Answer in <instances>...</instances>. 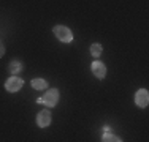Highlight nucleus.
<instances>
[{
	"instance_id": "1",
	"label": "nucleus",
	"mask_w": 149,
	"mask_h": 142,
	"mask_svg": "<svg viewBox=\"0 0 149 142\" xmlns=\"http://www.w3.org/2000/svg\"><path fill=\"white\" fill-rule=\"evenodd\" d=\"M52 32H54V35L57 37L59 41H62V43H72L73 41V33H72V30H70L68 27L56 26L54 28H52Z\"/></svg>"
},
{
	"instance_id": "2",
	"label": "nucleus",
	"mask_w": 149,
	"mask_h": 142,
	"mask_svg": "<svg viewBox=\"0 0 149 142\" xmlns=\"http://www.w3.org/2000/svg\"><path fill=\"white\" fill-rule=\"evenodd\" d=\"M59 101V90L57 88H51L49 92H46L45 97L41 98V103H43L45 106H48V108H54L56 104H57Z\"/></svg>"
},
{
	"instance_id": "3",
	"label": "nucleus",
	"mask_w": 149,
	"mask_h": 142,
	"mask_svg": "<svg viewBox=\"0 0 149 142\" xmlns=\"http://www.w3.org/2000/svg\"><path fill=\"white\" fill-rule=\"evenodd\" d=\"M22 85H24V81L21 79V77L11 76L10 79H6L5 88L8 92H11V93H15V92H17V90H21V88H22Z\"/></svg>"
},
{
	"instance_id": "4",
	"label": "nucleus",
	"mask_w": 149,
	"mask_h": 142,
	"mask_svg": "<svg viewBox=\"0 0 149 142\" xmlns=\"http://www.w3.org/2000/svg\"><path fill=\"white\" fill-rule=\"evenodd\" d=\"M51 122H52V117H51V112H49L48 109H43V111L38 112V115H37V125L40 126V128L49 126V125H51Z\"/></svg>"
},
{
	"instance_id": "5",
	"label": "nucleus",
	"mask_w": 149,
	"mask_h": 142,
	"mask_svg": "<svg viewBox=\"0 0 149 142\" xmlns=\"http://www.w3.org/2000/svg\"><path fill=\"white\" fill-rule=\"evenodd\" d=\"M135 103H136L138 108H146L149 103V93L146 88H140L135 95Z\"/></svg>"
},
{
	"instance_id": "6",
	"label": "nucleus",
	"mask_w": 149,
	"mask_h": 142,
	"mask_svg": "<svg viewBox=\"0 0 149 142\" xmlns=\"http://www.w3.org/2000/svg\"><path fill=\"white\" fill-rule=\"evenodd\" d=\"M91 68H92V73H94L95 77H98V79H105V76H106V66L102 62H98V60L92 62Z\"/></svg>"
},
{
	"instance_id": "7",
	"label": "nucleus",
	"mask_w": 149,
	"mask_h": 142,
	"mask_svg": "<svg viewBox=\"0 0 149 142\" xmlns=\"http://www.w3.org/2000/svg\"><path fill=\"white\" fill-rule=\"evenodd\" d=\"M32 87L35 90H45L48 87V82L45 79H41V77H35V79H32Z\"/></svg>"
},
{
	"instance_id": "8",
	"label": "nucleus",
	"mask_w": 149,
	"mask_h": 142,
	"mask_svg": "<svg viewBox=\"0 0 149 142\" xmlns=\"http://www.w3.org/2000/svg\"><path fill=\"white\" fill-rule=\"evenodd\" d=\"M8 70L11 71L13 74H16V73H19V71L22 70V63H21L19 60H11L10 65H8Z\"/></svg>"
},
{
	"instance_id": "9",
	"label": "nucleus",
	"mask_w": 149,
	"mask_h": 142,
	"mask_svg": "<svg viewBox=\"0 0 149 142\" xmlns=\"http://www.w3.org/2000/svg\"><path fill=\"white\" fill-rule=\"evenodd\" d=\"M102 52H103L102 44H92V46H91V54L94 55V57H100Z\"/></svg>"
},
{
	"instance_id": "10",
	"label": "nucleus",
	"mask_w": 149,
	"mask_h": 142,
	"mask_svg": "<svg viewBox=\"0 0 149 142\" xmlns=\"http://www.w3.org/2000/svg\"><path fill=\"white\" fill-rule=\"evenodd\" d=\"M102 142H122L119 139L118 136H114V134H111V133H106L103 137H102Z\"/></svg>"
},
{
	"instance_id": "11",
	"label": "nucleus",
	"mask_w": 149,
	"mask_h": 142,
	"mask_svg": "<svg viewBox=\"0 0 149 142\" xmlns=\"http://www.w3.org/2000/svg\"><path fill=\"white\" fill-rule=\"evenodd\" d=\"M3 54H5V46H3V43L0 41V57H3Z\"/></svg>"
}]
</instances>
